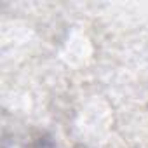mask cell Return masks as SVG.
Masks as SVG:
<instances>
[{"label": "cell", "mask_w": 148, "mask_h": 148, "mask_svg": "<svg viewBox=\"0 0 148 148\" xmlns=\"http://www.w3.org/2000/svg\"><path fill=\"white\" fill-rule=\"evenodd\" d=\"M35 148H56V146H54L52 143H38Z\"/></svg>", "instance_id": "obj_1"}]
</instances>
